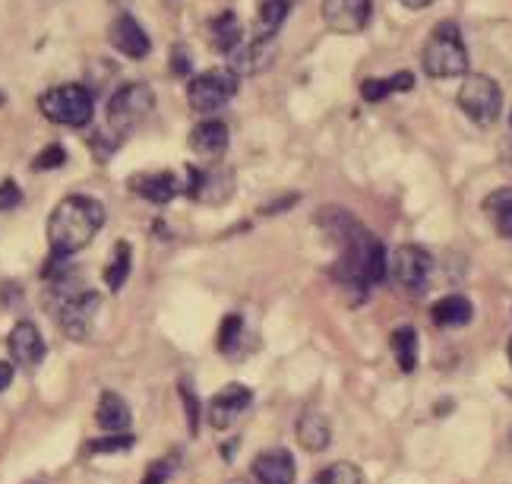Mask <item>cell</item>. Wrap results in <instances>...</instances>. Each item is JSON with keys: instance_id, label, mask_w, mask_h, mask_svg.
Returning a JSON list of instances; mask_svg holds the SVG:
<instances>
[{"instance_id": "13", "label": "cell", "mask_w": 512, "mask_h": 484, "mask_svg": "<svg viewBox=\"0 0 512 484\" xmlns=\"http://www.w3.org/2000/svg\"><path fill=\"white\" fill-rule=\"evenodd\" d=\"M108 42L114 51H121L124 57H130V61H143V57L149 54L152 42H149V35L143 32V26L136 23V19L130 13H121L111 23L108 29Z\"/></svg>"}, {"instance_id": "15", "label": "cell", "mask_w": 512, "mask_h": 484, "mask_svg": "<svg viewBox=\"0 0 512 484\" xmlns=\"http://www.w3.org/2000/svg\"><path fill=\"white\" fill-rule=\"evenodd\" d=\"M250 472L260 484H294V478H298V466H294V459H291L288 450L260 453L253 459Z\"/></svg>"}, {"instance_id": "35", "label": "cell", "mask_w": 512, "mask_h": 484, "mask_svg": "<svg viewBox=\"0 0 512 484\" xmlns=\"http://www.w3.org/2000/svg\"><path fill=\"white\" fill-rule=\"evenodd\" d=\"M171 469H174V462H171V459L159 462V466H152V469L146 472L143 484H165V481H168V475H171Z\"/></svg>"}, {"instance_id": "6", "label": "cell", "mask_w": 512, "mask_h": 484, "mask_svg": "<svg viewBox=\"0 0 512 484\" xmlns=\"http://www.w3.org/2000/svg\"><path fill=\"white\" fill-rule=\"evenodd\" d=\"M456 105H459V111L465 114L471 124L490 127L500 118V111H503V92L484 73L465 76L462 86H459V95H456Z\"/></svg>"}, {"instance_id": "38", "label": "cell", "mask_w": 512, "mask_h": 484, "mask_svg": "<svg viewBox=\"0 0 512 484\" xmlns=\"http://www.w3.org/2000/svg\"><path fill=\"white\" fill-rule=\"evenodd\" d=\"M402 7H408V10H424V7H430L433 0H399Z\"/></svg>"}, {"instance_id": "37", "label": "cell", "mask_w": 512, "mask_h": 484, "mask_svg": "<svg viewBox=\"0 0 512 484\" xmlns=\"http://www.w3.org/2000/svg\"><path fill=\"white\" fill-rule=\"evenodd\" d=\"M10 383H13V364L10 361H0V393L10 390Z\"/></svg>"}, {"instance_id": "5", "label": "cell", "mask_w": 512, "mask_h": 484, "mask_svg": "<svg viewBox=\"0 0 512 484\" xmlns=\"http://www.w3.org/2000/svg\"><path fill=\"white\" fill-rule=\"evenodd\" d=\"M241 86V76L234 73L231 67H212L206 73H196L190 86H187V102L193 111L200 114H212L225 108L234 95H238Z\"/></svg>"}, {"instance_id": "21", "label": "cell", "mask_w": 512, "mask_h": 484, "mask_svg": "<svg viewBox=\"0 0 512 484\" xmlns=\"http://www.w3.org/2000/svg\"><path fill=\"white\" fill-rule=\"evenodd\" d=\"M288 13H291V0H263L260 13H256V29H253L256 42H275V35H279Z\"/></svg>"}, {"instance_id": "19", "label": "cell", "mask_w": 512, "mask_h": 484, "mask_svg": "<svg viewBox=\"0 0 512 484\" xmlns=\"http://www.w3.org/2000/svg\"><path fill=\"white\" fill-rule=\"evenodd\" d=\"M471 317H475V307H471V301L465 295H446V298H440L437 304L430 307L433 326H443V329L468 326Z\"/></svg>"}, {"instance_id": "34", "label": "cell", "mask_w": 512, "mask_h": 484, "mask_svg": "<svg viewBox=\"0 0 512 484\" xmlns=\"http://www.w3.org/2000/svg\"><path fill=\"white\" fill-rule=\"evenodd\" d=\"M171 73L174 76H187L190 73V48L187 45H174L171 48Z\"/></svg>"}, {"instance_id": "16", "label": "cell", "mask_w": 512, "mask_h": 484, "mask_svg": "<svg viewBox=\"0 0 512 484\" xmlns=\"http://www.w3.org/2000/svg\"><path fill=\"white\" fill-rule=\"evenodd\" d=\"M228 140H231V133L225 121H200L190 130V149L196 156H206V159L225 156Z\"/></svg>"}, {"instance_id": "4", "label": "cell", "mask_w": 512, "mask_h": 484, "mask_svg": "<svg viewBox=\"0 0 512 484\" xmlns=\"http://www.w3.org/2000/svg\"><path fill=\"white\" fill-rule=\"evenodd\" d=\"M155 111V92L149 83H127L108 102V130L114 137H127Z\"/></svg>"}, {"instance_id": "26", "label": "cell", "mask_w": 512, "mask_h": 484, "mask_svg": "<svg viewBox=\"0 0 512 484\" xmlns=\"http://www.w3.org/2000/svg\"><path fill=\"white\" fill-rule=\"evenodd\" d=\"M310 484H364V475L358 466H351V462H332V466L313 475Z\"/></svg>"}, {"instance_id": "27", "label": "cell", "mask_w": 512, "mask_h": 484, "mask_svg": "<svg viewBox=\"0 0 512 484\" xmlns=\"http://www.w3.org/2000/svg\"><path fill=\"white\" fill-rule=\"evenodd\" d=\"M177 393H181V402H184V412H187V424H190V434L200 431V415H203V402L200 396H196L193 383L184 377L181 383H177Z\"/></svg>"}, {"instance_id": "17", "label": "cell", "mask_w": 512, "mask_h": 484, "mask_svg": "<svg viewBox=\"0 0 512 484\" xmlns=\"http://www.w3.org/2000/svg\"><path fill=\"white\" fill-rule=\"evenodd\" d=\"M95 421H98V428L108 431V434H127L130 424H133L130 405L117 393H102V396H98Z\"/></svg>"}, {"instance_id": "31", "label": "cell", "mask_w": 512, "mask_h": 484, "mask_svg": "<svg viewBox=\"0 0 512 484\" xmlns=\"http://www.w3.org/2000/svg\"><path fill=\"white\" fill-rule=\"evenodd\" d=\"M64 162H67V149L64 146H45L42 156L32 162V168L35 171H51V168H61Z\"/></svg>"}, {"instance_id": "25", "label": "cell", "mask_w": 512, "mask_h": 484, "mask_svg": "<svg viewBox=\"0 0 512 484\" xmlns=\"http://www.w3.org/2000/svg\"><path fill=\"white\" fill-rule=\"evenodd\" d=\"M130 266H133V250L127 241H117L114 244V254H111V263L105 266V285L111 292H121L124 282L130 279Z\"/></svg>"}, {"instance_id": "18", "label": "cell", "mask_w": 512, "mask_h": 484, "mask_svg": "<svg viewBox=\"0 0 512 484\" xmlns=\"http://www.w3.org/2000/svg\"><path fill=\"white\" fill-rule=\"evenodd\" d=\"M294 434H298V443L307 453H323L329 447V440H332V424H329L326 415L307 409L298 418V431H294Z\"/></svg>"}, {"instance_id": "1", "label": "cell", "mask_w": 512, "mask_h": 484, "mask_svg": "<svg viewBox=\"0 0 512 484\" xmlns=\"http://www.w3.org/2000/svg\"><path fill=\"white\" fill-rule=\"evenodd\" d=\"M102 225H105V206L95 197H86V193L64 197L48 219L51 257H70L76 250H83L86 244H92Z\"/></svg>"}, {"instance_id": "20", "label": "cell", "mask_w": 512, "mask_h": 484, "mask_svg": "<svg viewBox=\"0 0 512 484\" xmlns=\"http://www.w3.org/2000/svg\"><path fill=\"white\" fill-rule=\"evenodd\" d=\"M389 348H392V355H396L399 371H405V374H415V371H418L421 339H418V329H415V326H399V329H392Z\"/></svg>"}, {"instance_id": "8", "label": "cell", "mask_w": 512, "mask_h": 484, "mask_svg": "<svg viewBox=\"0 0 512 484\" xmlns=\"http://www.w3.org/2000/svg\"><path fill=\"white\" fill-rule=\"evenodd\" d=\"M253 402V390L244 383H228L222 386L219 393H215L206 405V421L212 424L215 431H225L231 428L234 421H238Z\"/></svg>"}, {"instance_id": "40", "label": "cell", "mask_w": 512, "mask_h": 484, "mask_svg": "<svg viewBox=\"0 0 512 484\" xmlns=\"http://www.w3.org/2000/svg\"><path fill=\"white\" fill-rule=\"evenodd\" d=\"M506 355H509V364H512V339H509V348H506Z\"/></svg>"}, {"instance_id": "39", "label": "cell", "mask_w": 512, "mask_h": 484, "mask_svg": "<svg viewBox=\"0 0 512 484\" xmlns=\"http://www.w3.org/2000/svg\"><path fill=\"white\" fill-rule=\"evenodd\" d=\"M228 484H250V481H244V478H231Z\"/></svg>"}, {"instance_id": "33", "label": "cell", "mask_w": 512, "mask_h": 484, "mask_svg": "<svg viewBox=\"0 0 512 484\" xmlns=\"http://www.w3.org/2000/svg\"><path fill=\"white\" fill-rule=\"evenodd\" d=\"M19 203H23V190H19V184L13 178H7L4 184H0V212L16 209Z\"/></svg>"}, {"instance_id": "22", "label": "cell", "mask_w": 512, "mask_h": 484, "mask_svg": "<svg viewBox=\"0 0 512 484\" xmlns=\"http://www.w3.org/2000/svg\"><path fill=\"white\" fill-rule=\"evenodd\" d=\"M231 57V70L234 73H260V70H266L269 64H272V57H275V42H253L250 45H244V48H238L234 54H228Z\"/></svg>"}, {"instance_id": "30", "label": "cell", "mask_w": 512, "mask_h": 484, "mask_svg": "<svg viewBox=\"0 0 512 484\" xmlns=\"http://www.w3.org/2000/svg\"><path fill=\"white\" fill-rule=\"evenodd\" d=\"M396 89H392V80H380V76H367V80L361 83V99L364 102H383L386 95H392Z\"/></svg>"}, {"instance_id": "10", "label": "cell", "mask_w": 512, "mask_h": 484, "mask_svg": "<svg viewBox=\"0 0 512 484\" xmlns=\"http://www.w3.org/2000/svg\"><path fill=\"white\" fill-rule=\"evenodd\" d=\"M373 0H323V19L332 32L358 35L370 26Z\"/></svg>"}, {"instance_id": "29", "label": "cell", "mask_w": 512, "mask_h": 484, "mask_svg": "<svg viewBox=\"0 0 512 484\" xmlns=\"http://www.w3.org/2000/svg\"><path fill=\"white\" fill-rule=\"evenodd\" d=\"M130 447H133V434H105V437L92 440L86 453H121Z\"/></svg>"}, {"instance_id": "14", "label": "cell", "mask_w": 512, "mask_h": 484, "mask_svg": "<svg viewBox=\"0 0 512 484\" xmlns=\"http://www.w3.org/2000/svg\"><path fill=\"white\" fill-rule=\"evenodd\" d=\"M130 190L155 206H165L184 190V184L174 171H155V174H136V178H130Z\"/></svg>"}, {"instance_id": "7", "label": "cell", "mask_w": 512, "mask_h": 484, "mask_svg": "<svg viewBox=\"0 0 512 484\" xmlns=\"http://www.w3.org/2000/svg\"><path fill=\"white\" fill-rule=\"evenodd\" d=\"M389 269H392V279L399 282L402 292L408 295H424L430 276H433V257L427 254L424 247L418 244H402L396 254L389 257Z\"/></svg>"}, {"instance_id": "11", "label": "cell", "mask_w": 512, "mask_h": 484, "mask_svg": "<svg viewBox=\"0 0 512 484\" xmlns=\"http://www.w3.org/2000/svg\"><path fill=\"white\" fill-rule=\"evenodd\" d=\"M98 307H102V295L98 292H83L80 298H73L67 307L57 311V320H61L64 333L73 342H83L92 333V323L98 317Z\"/></svg>"}, {"instance_id": "23", "label": "cell", "mask_w": 512, "mask_h": 484, "mask_svg": "<svg viewBox=\"0 0 512 484\" xmlns=\"http://www.w3.org/2000/svg\"><path fill=\"white\" fill-rule=\"evenodd\" d=\"M481 206L490 216V222H494L497 235L512 241V187H500L494 193H487Z\"/></svg>"}, {"instance_id": "36", "label": "cell", "mask_w": 512, "mask_h": 484, "mask_svg": "<svg viewBox=\"0 0 512 484\" xmlns=\"http://www.w3.org/2000/svg\"><path fill=\"white\" fill-rule=\"evenodd\" d=\"M389 80H392V89H396V92H411V89H415V73H411V70H399L396 76H389Z\"/></svg>"}, {"instance_id": "32", "label": "cell", "mask_w": 512, "mask_h": 484, "mask_svg": "<svg viewBox=\"0 0 512 484\" xmlns=\"http://www.w3.org/2000/svg\"><path fill=\"white\" fill-rule=\"evenodd\" d=\"M117 143H121V137H114L111 130L95 133V137H92V152H95V159H98V162H108V159H111V152L117 149Z\"/></svg>"}, {"instance_id": "28", "label": "cell", "mask_w": 512, "mask_h": 484, "mask_svg": "<svg viewBox=\"0 0 512 484\" xmlns=\"http://www.w3.org/2000/svg\"><path fill=\"white\" fill-rule=\"evenodd\" d=\"M241 336H244V320H241V314L225 317V320H222V329H219V352L231 355L234 348H238Z\"/></svg>"}, {"instance_id": "9", "label": "cell", "mask_w": 512, "mask_h": 484, "mask_svg": "<svg viewBox=\"0 0 512 484\" xmlns=\"http://www.w3.org/2000/svg\"><path fill=\"white\" fill-rule=\"evenodd\" d=\"M190 181L184 184V193L196 203H206V206H219L225 203L231 193H234V174L225 168H187Z\"/></svg>"}, {"instance_id": "24", "label": "cell", "mask_w": 512, "mask_h": 484, "mask_svg": "<svg viewBox=\"0 0 512 484\" xmlns=\"http://www.w3.org/2000/svg\"><path fill=\"white\" fill-rule=\"evenodd\" d=\"M209 38H212V48L219 51V54H234L241 48V23H238V16H234L231 10L219 13L212 19V26H209Z\"/></svg>"}, {"instance_id": "3", "label": "cell", "mask_w": 512, "mask_h": 484, "mask_svg": "<svg viewBox=\"0 0 512 484\" xmlns=\"http://www.w3.org/2000/svg\"><path fill=\"white\" fill-rule=\"evenodd\" d=\"M42 114L54 124H64V127H89L92 124V114H95V102H92V92L80 83H64V86H54L42 95L38 102Z\"/></svg>"}, {"instance_id": "12", "label": "cell", "mask_w": 512, "mask_h": 484, "mask_svg": "<svg viewBox=\"0 0 512 484\" xmlns=\"http://www.w3.org/2000/svg\"><path fill=\"white\" fill-rule=\"evenodd\" d=\"M7 345H10L13 364L23 367V371H35V367L42 364V358H45V339H42V333H38V326L29 323V320H19L13 326Z\"/></svg>"}, {"instance_id": "2", "label": "cell", "mask_w": 512, "mask_h": 484, "mask_svg": "<svg viewBox=\"0 0 512 484\" xmlns=\"http://www.w3.org/2000/svg\"><path fill=\"white\" fill-rule=\"evenodd\" d=\"M424 73L433 80H456V76L468 73V48L462 29L456 23H440L427 35L424 51H421Z\"/></svg>"}]
</instances>
